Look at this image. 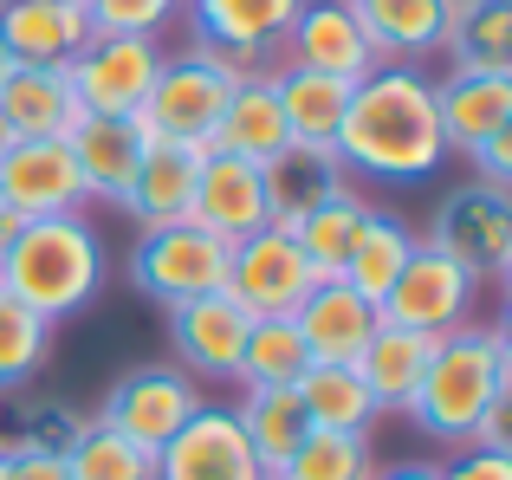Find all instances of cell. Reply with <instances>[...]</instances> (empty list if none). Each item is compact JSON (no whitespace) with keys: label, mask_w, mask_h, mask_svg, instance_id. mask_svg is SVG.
Listing matches in <instances>:
<instances>
[{"label":"cell","mask_w":512,"mask_h":480,"mask_svg":"<svg viewBox=\"0 0 512 480\" xmlns=\"http://www.w3.org/2000/svg\"><path fill=\"white\" fill-rule=\"evenodd\" d=\"M344 176L370 182H428L448 163L435 117V78L422 65H376L350 85V111L331 137Z\"/></svg>","instance_id":"cell-1"},{"label":"cell","mask_w":512,"mask_h":480,"mask_svg":"<svg viewBox=\"0 0 512 480\" xmlns=\"http://www.w3.org/2000/svg\"><path fill=\"white\" fill-rule=\"evenodd\" d=\"M500 396H512V338L506 325H474L435 338V357L422 370V390L409 403V422L441 448H474V429Z\"/></svg>","instance_id":"cell-2"},{"label":"cell","mask_w":512,"mask_h":480,"mask_svg":"<svg viewBox=\"0 0 512 480\" xmlns=\"http://www.w3.org/2000/svg\"><path fill=\"white\" fill-rule=\"evenodd\" d=\"M0 286L20 305H33L46 325L85 312L104 292V240L85 215H46L20 221V234L0 253Z\"/></svg>","instance_id":"cell-3"},{"label":"cell","mask_w":512,"mask_h":480,"mask_svg":"<svg viewBox=\"0 0 512 480\" xmlns=\"http://www.w3.org/2000/svg\"><path fill=\"white\" fill-rule=\"evenodd\" d=\"M240 72L227 52H208V46H188V52H169L163 72H156L150 98H143L137 130L150 143H175V150H214V124H221L227 98H234Z\"/></svg>","instance_id":"cell-4"},{"label":"cell","mask_w":512,"mask_h":480,"mask_svg":"<svg viewBox=\"0 0 512 480\" xmlns=\"http://www.w3.org/2000/svg\"><path fill=\"white\" fill-rule=\"evenodd\" d=\"M422 240L435 253H448L454 266H467L480 286L506 279V266H512V189H493V182L467 176L461 189H448L435 202V221H428Z\"/></svg>","instance_id":"cell-5"},{"label":"cell","mask_w":512,"mask_h":480,"mask_svg":"<svg viewBox=\"0 0 512 480\" xmlns=\"http://www.w3.org/2000/svg\"><path fill=\"white\" fill-rule=\"evenodd\" d=\"M383 325H402V331H422V338H448V331L474 325L480 312V279L467 266H454L448 253H435L428 240H415L409 266L396 273V286L383 292Z\"/></svg>","instance_id":"cell-6"},{"label":"cell","mask_w":512,"mask_h":480,"mask_svg":"<svg viewBox=\"0 0 512 480\" xmlns=\"http://www.w3.org/2000/svg\"><path fill=\"white\" fill-rule=\"evenodd\" d=\"M227 240L201 234L195 221H175V228H150L137 234L130 247V286L156 305H188V299H208V292L227 286Z\"/></svg>","instance_id":"cell-7"},{"label":"cell","mask_w":512,"mask_h":480,"mask_svg":"<svg viewBox=\"0 0 512 480\" xmlns=\"http://www.w3.org/2000/svg\"><path fill=\"white\" fill-rule=\"evenodd\" d=\"M195 409H201V383L188 377V370L143 364V370H124V377L111 383L98 422H104V429H117L124 442H137L143 455H156V448H163L169 435L195 416Z\"/></svg>","instance_id":"cell-8"},{"label":"cell","mask_w":512,"mask_h":480,"mask_svg":"<svg viewBox=\"0 0 512 480\" xmlns=\"http://www.w3.org/2000/svg\"><path fill=\"white\" fill-rule=\"evenodd\" d=\"M312 286H318V273L305 266L299 240L286 228H260V234H247L234 253H227V286L221 292L247 318H292Z\"/></svg>","instance_id":"cell-9"},{"label":"cell","mask_w":512,"mask_h":480,"mask_svg":"<svg viewBox=\"0 0 512 480\" xmlns=\"http://www.w3.org/2000/svg\"><path fill=\"white\" fill-rule=\"evenodd\" d=\"M163 59H169V52L156 46V39L91 33V46L65 65V78H72L78 111H91V117H130V111H143V98H150Z\"/></svg>","instance_id":"cell-10"},{"label":"cell","mask_w":512,"mask_h":480,"mask_svg":"<svg viewBox=\"0 0 512 480\" xmlns=\"http://www.w3.org/2000/svg\"><path fill=\"white\" fill-rule=\"evenodd\" d=\"M156 480H266V468L240 429L234 403H201L156 448Z\"/></svg>","instance_id":"cell-11"},{"label":"cell","mask_w":512,"mask_h":480,"mask_svg":"<svg viewBox=\"0 0 512 480\" xmlns=\"http://www.w3.org/2000/svg\"><path fill=\"white\" fill-rule=\"evenodd\" d=\"M0 208H13L20 221L85 215V182L65 137H20L0 156Z\"/></svg>","instance_id":"cell-12"},{"label":"cell","mask_w":512,"mask_h":480,"mask_svg":"<svg viewBox=\"0 0 512 480\" xmlns=\"http://www.w3.org/2000/svg\"><path fill=\"white\" fill-rule=\"evenodd\" d=\"M188 221H195L201 234L227 240V247H240L247 234L273 228V208H266V176H260V163L208 150V156H201V176H195V202H188Z\"/></svg>","instance_id":"cell-13"},{"label":"cell","mask_w":512,"mask_h":480,"mask_svg":"<svg viewBox=\"0 0 512 480\" xmlns=\"http://www.w3.org/2000/svg\"><path fill=\"white\" fill-rule=\"evenodd\" d=\"M247 325L253 318L240 312L227 292H208V299H188V305H169V351H175V370L188 377H208V383H234L240 370V344H247Z\"/></svg>","instance_id":"cell-14"},{"label":"cell","mask_w":512,"mask_h":480,"mask_svg":"<svg viewBox=\"0 0 512 480\" xmlns=\"http://www.w3.org/2000/svg\"><path fill=\"white\" fill-rule=\"evenodd\" d=\"M305 0H188V26H195V46L227 52L234 65H260L273 46H286L292 20H299Z\"/></svg>","instance_id":"cell-15"},{"label":"cell","mask_w":512,"mask_h":480,"mask_svg":"<svg viewBox=\"0 0 512 480\" xmlns=\"http://www.w3.org/2000/svg\"><path fill=\"white\" fill-rule=\"evenodd\" d=\"M65 150H72L78 163V182H85V202H104L117 208L130 189V176L143 169V156L156 150L150 137L137 130V117H78L72 137H65Z\"/></svg>","instance_id":"cell-16"},{"label":"cell","mask_w":512,"mask_h":480,"mask_svg":"<svg viewBox=\"0 0 512 480\" xmlns=\"http://www.w3.org/2000/svg\"><path fill=\"white\" fill-rule=\"evenodd\" d=\"M435 117L448 156H474L480 143H493L512 130V72H448L435 78Z\"/></svg>","instance_id":"cell-17"},{"label":"cell","mask_w":512,"mask_h":480,"mask_svg":"<svg viewBox=\"0 0 512 480\" xmlns=\"http://www.w3.org/2000/svg\"><path fill=\"white\" fill-rule=\"evenodd\" d=\"M0 46L13 65H72L91 46L85 0H0Z\"/></svg>","instance_id":"cell-18"},{"label":"cell","mask_w":512,"mask_h":480,"mask_svg":"<svg viewBox=\"0 0 512 480\" xmlns=\"http://www.w3.org/2000/svg\"><path fill=\"white\" fill-rule=\"evenodd\" d=\"M286 52H292V65L350 78V85L383 65L376 46H370V33H363L357 13H350V0H305L299 20H292V33H286Z\"/></svg>","instance_id":"cell-19"},{"label":"cell","mask_w":512,"mask_h":480,"mask_svg":"<svg viewBox=\"0 0 512 480\" xmlns=\"http://www.w3.org/2000/svg\"><path fill=\"white\" fill-rule=\"evenodd\" d=\"M292 325H299L312 364H357V351L370 344V331L383 325V312H376L363 292H350L344 279H318V286L299 299Z\"/></svg>","instance_id":"cell-20"},{"label":"cell","mask_w":512,"mask_h":480,"mask_svg":"<svg viewBox=\"0 0 512 480\" xmlns=\"http://www.w3.org/2000/svg\"><path fill=\"white\" fill-rule=\"evenodd\" d=\"M428 357H435V338H422V331H402V325H376L370 344L357 351V383L370 390L376 416H409L415 390H422V370Z\"/></svg>","instance_id":"cell-21"},{"label":"cell","mask_w":512,"mask_h":480,"mask_svg":"<svg viewBox=\"0 0 512 480\" xmlns=\"http://www.w3.org/2000/svg\"><path fill=\"white\" fill-rule=\"evenodd\" d=\"M286 111H279V91H273V72L266 65H247L227 98L221 124H214V150L221 156H247V163H273L286 150Z\"/></svg>","instance_id":"cell-22"},{"label":"cell","mask_w":512,"mask_h":480,"mask_svg":"<svg viewBox=\"0 0 512 480\" xmlns=\"http://www.w3.org/2000/svg\"><path fill=\"white\" fill-rule=\"evenodd\" d=\"M260 176H266L273 228H292L305 208H318V202H331L338 189H350V176H344V163H338L331 143H286L273 163H260Z\"/></svg>","instance_id":"cell-23"},{"label":"cell","mask_w":512,"mask_h":480,"mask_svg":"<svg viewBox=\"0 0 512 480\" xmlns=\"http://www.w3.org/2000/svg\"><path fill=\"white\" fill-rule=\"evenodd\" d=\"M78 98H72V78L65 65H13L7 85H0V124L20 137H72L78 124Z\"/></svg>","instance_id":"cell-24"},{"label":"cell","mask_w":512,"mask_h":480,"mask_svg":"<svg viewBox=\"0 0 512 480\" xmlns=\"http://www.w3.org/2000/svg\"><path fill=\"white\" fill-rule=\"evenodd\" d=\"M201 156L208 150H175V143H156L150 156H143V169L130 176L124 189V215L137 221L143 234L150 228H175V221H188V202H195V176H201Z\"/></svg>","instance_id":"cell-25"},{"label":"cell","mask_w":512,"mask_h":480,"mask_svg":"<svg viewBox=\"0 0 512 480\" xmlns=\"http://www.w3.org/2000/svg\"><path fill=\"white\" fill-rule=\"evenodd\" d=\"M350 13L383 65H415L422 52H441L448 33V0H350Z\"/></svg>","instance_id":"cell-26"},{"label":"cell","mask_w":512,"mask_h":480,"mask_svg":"<svg viewBox=\"0 0 512 480\" xmlns=\"http://www.w3.org/2000/svg\"><path fill=\"white\" fill-rule=\"evenodd\" d=\"M273 91H279V111H286V137L292 143H331L350 111V78H331V72H312V65H279L273 72Z\"/></svg>","instance_id":"cell-27"},{"label":"cell","mask_w":512,"mask_h":480,"mask_svg":"<svg viewBox=\"0 0 512 480\" xmlns=\"http://www.w3.org/2000/svg\"><path fill=\"white\" fill-rule=\"evenodd\" d=\"M441 52L454 59V72H512V0H448Z\"/></svg>","instance_id":"cell-28"},{"label":"cell","mask_w":512,"mask_h":480,"mask_svg":"<svg viewBox=\"0 0 512 480\" xmlns=\"http://www.w3.org/2000/svg\"><path fill=\"white\" fill-rule=\"evenodd\" d=\"M376 208L363 202L357 189H338L331 202H318V208H305L299 221H292V240H299V253H305V266H312L318 279H338L344 273V260H350V247H357V234H363V221H370Z\"/></svg>","instance_id":"cell-29"},{"label":"cell","mask_w":512,"mask_h":480,"mask_svg":"<svg viewBox=\"0 0 512 480\" xmlns=\"http://www.w3.org/2000/svg\"><path fill=\"white\" fill-rule=\"evenodd\" d=\"M234 416H240V429H247V442H253V455H260L266 480L286 468V461L299 455V442L312 435V416H305L299 390H240Z\"/></svg>","instance_id":"cell-30"},{"label":"cell","mask_w":512,"mask_h":480,"mask_svg":"<svg viewBox=\"0 0 512 480\" xmlns=\"http://www.w3.org/2000/svg\"><path fill=\"white\" fill-rule=\"evenodd\" d=\"M312 370V351H305L299 325L292 318H253L247 344H240V390H299V377Z\"/></svg>","instance_id":"cell-31"},{"label":"cell","mask_w":512,"mask_h":480,"mask_svg":"<svg viewBox=\"0 0 512 480\" xmlns=\"http://www.w3.org/2000/svg\"><path fill=\"white\" fill-rule=\"evenodd\" d=\"M415 240H422V234H409L396 215H383V208H376V215L363 221V234H357V247H350V260H344L338 279H344L350 292H363L370 305H383V292L396 286V273L409 266Z\"/></svg>","instance_id":"cell-32"},{"label":"cell","mask_w":512,"mask_h":480,"mask_svg":"<svg viewBox=\"0 0 512 480\" xmlns=\"http://www.w3.org/2000/svg\"><path fill=\"white\" fill-rule=\"evenodd\" d=\"M299 403H305V416H312V429L370 435V422H376V403H370V390L357 383L350 364H312L299 377Z\"/></svg>","instance_id":"cell-33"},{"label":"cell","mask_w":512,"mask_h":480,"mask_svg":"<svg viewBox=\"0 0 512 480\" xmlns=\"http://www.w3.org/2000/svg\"><path fill=\"white\" fill-rule=\"evenodd\" d=\"M65 474L72 480H156V455H143L137 442H124L117 429H104L98 416L78 422V435L65 442Z\"/></svg>","instance_id":"cell-34"},{"label":"cell","mask_w":512,"mask_h":480,"mask_svg":"<svg viewBox=\"0 0 512 480\" xmlns=\"http://www.w3.org/2000/svg\"><path fill=\"white\" fill-rule=\"evenodd\" d=\"M273 480H376V448H370V435L312 429L299 442V455H292Z\"/></svg>","instance_id":"cell-35"},{"label":"cell","mask_w":512,"mask_h":480,"mask_svg":"<svg viewBox=\"0 0 512 480\" xmlns=\"http://www.w3.org/2000/svg\"><path fill=\"white\" fill-rule=\"evenodd\" d=\"M46 351H52V325L0 286V396L33 383V370L46 364Z\"/></svg>","instance_id":"cell-36"},{"label":"cell","mask_w":512,"mask_h":480,"mask_svg":"<svg viewBox=\"0 0 512 480\" xmlns=\"http://www.w3.org/2000/svg\"><path fill=\"white\" fill-rule=\"evenodd\" d=\"M188 0H85L91 33H117V39H156L163 26L182 20Z\"/></svg>","instance_id":"cell-37"},{"label":"cell","mask_w":512,"mask_h":480,"mask_svg":"<svg viewBox=\"0 0 512 480\" xmlns=\"http://www.w3.org/2000/svg\"><path fill=\"white\" fill-rule=\"evenodd\" d=\"M441 480H512V455H493V448H461L454 468H441Z\"/></svg>","instance_id":"cell-38"},{"label":"cell","mask_w":512,"mask_h":480,"mask_svg":"<svg viewBox=\"0 0 512 480\" xmlns=\"http://www.w3.org/2000/svg\"><path fill=\"white\" fill-rule=\"evenodd\" d=\"M474 182H493V189H512V130H500L493 143H480L474 156Z\"/></svg>","instance_id":"cell-39"},{"label":"cell","mask_w":512,"mask_h":480,"mask_svg":"<svg viewBox=\"0 0 512 480\" xmlns=\"http://www.w3.org/2000/svg\"><path fill=\"white\" fill-rule=\"evenodd\" d=\"M7 480H72V474H65V455L20 448V455H7Z\"/></svg>","instance_id":"cell-40"},{"label":"cell","mask_w":512,"mask_h":480,"mask_svg":"<svg viewBox=\"0 0 512 480\" xmlns=\"http://www.w3.org/2000/svg\"><path fill=\"white\" fill-rule=\"evenodd\" d=\"M474 448H493V455H512V396H500V403L480 416L474 429Z\"/></svg>","instance_id":"cell-41"},{"label":"cell","mask_w":512,"mask_h":480,"mask_svg":"<svg viewBox=\"0 0 512 480\" xmlns=\"http://www.w3.org/2000/svg\"><path fill=\"white\" fill-rule=\"evenodd\" d=\"M376 480H441V468H428V461H409V468H376Z\"/></svg>","instance_id":"cell-42"},{"label":"cell","mask_w":512,"mask_h":480,"mask_svg":"<svg viewBox=\"0 0 512 480\" xmlns=\"http://www.w3.org/2000/svg\"><path fill=\"white\" fill-rule=\"evenodd\" d=\"M7 72H13V52H7V46H0V85H7Z\"/></svg>","instance_id":"cell-43"},{"label":"cell","mask_w":512,"mask_h":480,"mask_svg":"<svg viewBox=\"0 0 512 480\" xmlns=\"http://www.w3.org/2000/svg\"><path fill=\"white\" fill-rule=\"evenodd\" d=\"M7 150H13V130H7V124H0V156H7Z\"/></svg>","instance_id":"cell-44"},{"label":"cell","mask_w":512,"mask_h":480,"mask_svg":"<svg viewBox=\"0 0 512 480\" xmlns=\"http://www.w3.org/2000/svg\"><path fill=\"white\" fill-rule=\"evenodd\" d=\"M0 480H7V455H0Z\"/></svg>","instance_id":"cell-45"},{"label":"cell","mask_w":512,"mask_h":480,"mask_svg":"<svg viewBox=\"0 0 512 480\" xmlns=\"http://www.w3.org/2000/svg\"><path fill=\"white\" fill-rule=\"evenodd\" d=\"M454 7H467V0H454Z\"/></svg>","instance_id":"cell-46"}]
</instances>
